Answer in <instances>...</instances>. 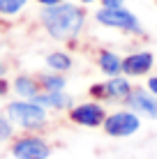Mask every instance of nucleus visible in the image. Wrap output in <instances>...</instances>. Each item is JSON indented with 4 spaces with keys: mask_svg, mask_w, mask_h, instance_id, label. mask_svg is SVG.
Segmentation results:
<instances>
[{
    "mask_svg": "<svg viewBox=\"0 0 157 159\" xmlns=\"http://www.w3.org/2000/svg\"><path fill=\"white\" fill-rule=\"evenodd\" d=\"M127 102H129V106H132L134 111L145 113V116H150V118L157 120V99L148 97L143 90H134V95H129Z\"/></svg>",
    "mask_w": 157,
    "mask_h": 159,
    "instance_id": "nucleus-9",
    "label": "nucleus"
},
{
    "mask_svg": "<svg viewBox=\"0 0 157 159\" xmlns=\"http://www.w3.org/2000/svg\"><path fill=\"white\" fill-rule=\"evenodd\" d=\"M14 88H16V92H19V95H23V97H35V95H37V85L32 83L30 79H25V76L16 79Z\"/></svg>",
    "mask_w": 157,
    "mask_h": 159,
    "instance_id": "nucleus-12",
    "label": "nucleus"
},
{
    "mask_svg": "<svg viewBox=\"0 0 157 159\" xmlns=\"http://www.w3.org/2000/svg\"><path fill=\"white\" fill-rule=\"evenodd\" d=\"M102 2H104V7H120L122 0H102Z\"/></svg>",
    "mask_w": 157,
    "mask_h": 159,
    "instance_id": "nucleus-17",
    "label": "nucleus"
},
{
    "mask_svg": "<svg viewBox=\"0 0 157 159\" xmlns=\"http://www.w3.org/2000/svg\"><path fill=\"white\" fill-rule=\"evenodd\" d=\"M153 67V53H134L122 60V72L129 76H141Z\"/></svg>",
    "mask_w": 157,
    "mask_h": 159,
    "instance_id": "nucleus-8",
    "label": "nucleus"
},
{
    "mask_svg": "<svg viewBox=\"0 0 157 159\" xmlns=\"http://www.w3.org/2000/svg\"><path fill=\"white\" fill-rule=\"evenodd\" d=\"M83 2H93V0H83Z\"/></svg>",
    "mask_w": 157,
    "mask_h": 159,
    "instance_id": "nucleus-22",
    "label": "nucleus"
},
{
    "mask_svg": "<svg viewBox=\"0 0 157 159\" xmlns=\"http://www.w3.org/2000/svg\"><path fill=\"white\" fill-rule=\"evenodd\" d=\"M16 159H46L51 155V148H48L42 139L28 136V139H19L12 148Z\"/></svg>",
    "mask_w": 157,
    "mask_h": 159,
    "instance_id": "nucleus-5",
    "label": "nucleus"
},
{
    "mask_svg": "<svg viewBox=\"0 0 157 159\" xmlns=\"http://www.w3.org/2000/svg\"><path fill=\"white\" fill-rule=\"evenodd\" d=\"M42 5H56V2H60V0H39Z\"/></svg>",
    "mask_w": 157,
    "mask_h": 159,
    "instance_id": "nucleus-20",
    "label": "nucleus"
},
{
    "mask_svg": "<svg viewBox=\"0 0 157 159\" xmlns=\"http://www.w3.org/2000/svg\"><path fill=\"white\" fill-rule=\"evenodd\" d=\"M90 92H93L95 97H102V99H122V97H129V92H132V88L125 79H111L109 83L104 85H93L90 88Z\"/></svg>",
    "mask_w": 157,
    "mask_h": 159,
    "instance_id": "nucleus-6",
    "label": "nucleus"
},
{
    "mask_svg": "<svg viewBox=\"0 0 157 159\" xmlns=\"http://www.w3.org/2000/svg\"><path fill=\"white\" fill-rule=\"evenodd\" d=\"M5 92H7V83H5V81H0V95H5Z\"/></svg>",
    "mask_w": 157,
    "mask_h": 159,
    "instance_id": "nucleus-19",
    "label": "nucleus"
},
{
    "mask_svg": "<svg viewBox=\"0 0 157 159\" xmlns=\"http://www.w3.org/2000/svg\"><path fill=\"white\" fill-rule=\"evenodd\" d=\"M97 21L104 23V25H111V28H122V30L139 32V35H141L139 19L134 14H129L127 9H122V7H104L102 12H97Z\"/></svg>",
    "mask_w": 157,
    "mask_h": 159,
    "instance_id": "nucleus-3",
    "label": "nucleus"
},
{
    "mask_svg": "<svg viewBox=\"0 0 157 159\" xmlns=\"http://www.w3.org/2000/svg\"><path fill=\"white\" fill-rule=\"evenodd\" d=\"M48 67L58 69V72H65V69L72 67V60H69V56H65V53H51L48 56Z\"/></svg>",
    "mask_w": 157,
    "mask_h": 159,
    "instance_id": "nucleus-13",
    "label": "nucleus"
},
{
    "mask_svg": "<svg viewBox=\"0 0 157 159\" xmlns=\"http://www.w3.org/2000/svg\"><path fill=\"white\" fill-rule=\"evenodd\" d=\"M99 67H102V72H104V74L118 76V72L122 69V62H120V58H118V56H113V53H109V51H102L99 53Z\"/></svg>",
    "mask_w": 157,
    "mask_h": 159,
    "instance_id": "nucleus-11",
    "label": "nucleus"
},
{
    "mask_svg": "<svg viewBox=\"0 0 157 159\" xmlns=\"http://www.w3.org/2000/svg\"><path fill=\"white\" fill-rule=\"evenodd\" d=\"M104 129L109 136H129L139 129V118L127 111L113 113V116L104 118Z\"/></svg>",
    "mask_w": 157,
    "mask_h": 159,
    "instance_id": "nucleus-4",
    "label": "nucleus"
},
{
    "mask_svg": "<svg viewBox=\"0 0 157 159\" xmlns=\"http://www.w3.org/2000/svg\"><path fill=\"white\" fill-rule=\"evenodd\" d=\"M9 134H12V127H9L5 120H0V139H7Z\"/></svg>",
    "mask_w": 157,
    "mask_h": 159,
    "instance_id": "nucleus-16",
    "label": "nucleus"
},
{
    "mask_svg": "<svg viewBox=\"0 0 157 159\" xmlns=\"http://www.w3.org/2000/svg\"><path fill=\"white\" fill-rule=\"evenodd\" d=\"M148 88H150V90H153L155 95H157V76H153V79L148 81Z\"/></svg>",
    "mask_w": 157,
    "mask_h": 159,
    "instance_id": "nucleus-18",
    "label": "nucleus"
},
{
    "mask_svg": "<svg viewBox=\"0 0 157 159\" xmlns=\"http://www.w3.org/2000/svg\"><path fill=\"white\" fill-rule=\"evenodd\" d=\"M44 25L56 39H72L79 35L81 25H83V12L76 5L60 2V5H46L44 14Z\"/></svg>",
    "mask_w": 157,
    "mask_h": 159,
    "instance_id": "nucleus-1",
    "label": "nucleus"
},
{
    "mask_svg": "<svg viewBox=\"0 0 157 159\" xmlns=\"http://www.w3.org/2000/svg\"><path fill=\"white\" fill-rule=\"evenodd\" d=\"M44 88L46 90H62L65 88V79H60V76H46L44 79Z\"/></svg>",
    "mask_w": 157,
    "mask_h": 159,
    "instance_id": "nucleus-15",
    "label": "nucleus"
},
{
    "mask_svg": "<svg viewBox=\"0 0 157 159\" xmlns=\"http://www.w3.org/2000/svg\"><path fill=\"white\" fill-rule=\"evenodd\" d=\"M2 74H5V65L0 62V76H2Z\"/></svg>",
    "mask_w": 157,
    "mask_h": 159,
    "instance_id": "nucleus-21",
    "label": "nucleus"
},
{
    "mask_svg": "<svg viewBox=\"0 0 157 159\" xmlns=\"http://www.w3.org/2000/svg\"><path fill=\"white\" fill-rule=\"evenodd\" d=\"M7 113H9V118L16 120V122L21 125V127H25V129H35V127H39V125H44V108L39 106V104H35V102H14V104H9V108H7Z\"/></svg>",
    "mask_w": 157,
    "mask_h": 159,
    "instance_id": "nucleus-2",
    "label": "nucleus"
},
{
    "mask_svg": "<svg viewBox=\"0 0 157 159\" xmlns=\"http://www.w3.org/2000/svg\"><path fill=\"white\" fill-rule=\"evenodd\" d=\"M25 5V0H0V14H16Z\"/></svg>",
    "mask_w": 157,
    "mask_h": 159,
    "instance_id": "nucleus-14",
    "label": "nucleus"
},
{
    "mask_svg": "<svg viewBox=\"0 0 157 159\" xmlns=\"http://www.w3.org/2000/svg\"><path fill=\"white\" fill-rule=\"evenodd\" d=\"M72 120L79 125H85V127H97V125L104 122V108L97 106V104H81L76 106L72 113Z\"/></svg>",
    "mask_w": 157,
    "mask_h": 159,
    "instance_id": "nucleus-7",
    "label": "nucleus"
},
{
    "mask_svg": "<svg viewBox=\"0 0 157 159\" xmlns=\"http://www.w3.org/2000/svg\"><path fill=\"white\" fill-rule=\"evenodd\" d=\"M32 102L39 104V106H53V108H65L72 104V97L62 95L60 90H48L46 95H35Z\"/></svg>",
    "mask_w": 157,
    "mask_h": 159,
    "instance_id": "nucleus-10",
    "label": "nucleus"
}]
</instances>
